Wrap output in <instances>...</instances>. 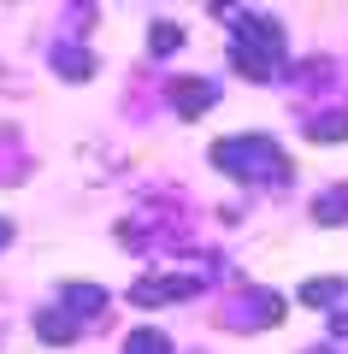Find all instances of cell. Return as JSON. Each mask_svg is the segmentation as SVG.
Listing matches in <instances>:
<instances>
[{
	"label": "cell",
	"mask_w": 348,
	"mask_h": 354,
	"mask_svg": "<svg viewBox=\"0 0 348 354\" xmlns=\"http://www.w3.org/2000/svg\"><path fill=\"white\" fill-rule=\"evenodd\" d=\"M125 354H172V348H165V337H154V330H136Z\"/></svg>",
	"instance_id": "obj_1"
},
{
	"label": "cell",
	"mask_w": 348,
	"mask_h": 354,
	"mask_svg": "<svg viewBox=\"0 0 348 354\" xmlns=\"http://www.w3.org/2000/svg\"><path fill=\"white\" fill-rule=\"evenodd\" d=\"M0 242H6V225H0Z\"/></svg>",
	"instance_id": "obj_2"
}]
</instances>
